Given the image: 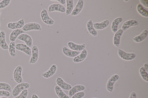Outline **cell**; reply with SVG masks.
<instances>
[{
	"label": "cell",
	"mask_w": 148,
	"mask_h": 98,
	"mask_svg": "<svg viewBox=\"0 0 148 98\" xmlns=\"http://www.w3.org/2000/svg\"><path fill=\"white\" fill-rule=\"evenodd\" d=\"M30 85L27 82H23L19 83L16 85L13 89L12 94L13 97H14L18 95L23 91L29 88Z\"/></svg>",
	"instance_id": "1"
},
{
	"label": "cell",
	"mask_w": 148,
	"mask_h": 98,
	"mask_svg": "<svg viewBox=\"0 0 148 98\" xmlns=\"http://www.w3.org/2000/svg\"><path fill=\"white\" fill-rule=\"evenodd\" d=\"M117 51L119 56L125 60L131 61L134 59L136 57V55L134 53H127L120 49H119Z\"/></svg>",
	"instance_id": "2"
},
{
	"label": "cell",
	"mask_w": 148,
	"mask_h": 98,
	"mask_svg": "<svg viewBox=\"0 0 148 98\" xmlns=\"http://www.w3.org/2000/svg\"><path fill=\"white\" fill-rule=\"evenodd\" d=\"M119 76L115 74L112 75L108 80L106 84V88L108 91L112 93L113 90L115 83L119 79Z\"/></svg>",
	"instance_id": "3"
},
{
	"label": "cell",
	"mask_w": 148,
	"mask_h": 98,
	"mask_svg": "<svg viewBox=\"0 0 148 98\" xmlns=\"http://www.w3.org/2000/svg\"><path fill=\"white\" fill-rule=\"evenodd\" d=\"M22 29L25 32L32 30L40 31L42 30V28L39 23L35 22H31L25 24L22 28Z\"/></svg>",
	"instance_id": "4"
},
{
	"label": "cell",
	"mask_w": 148,
	"mask_h": 98,
	"mask_svg": "<svg viewBox=\"0 0 148 98\" xmlns=\"http://www.w3.org/2000/svg\"><path fill=\"white\" fill-rule=\"evenodd\" d=\"M40 15L42 20L46 24L51 25L54 24V20L49 16L47 10L45 8L41 11Z\"/></svg>",
	"instance_id": "5"
},
{
	"label": "cell",
	"mask_w": 148,
	"mask_h": 98,
	"mask_svg": "<svg viewBox=\"0 0 148 98\" xmlns=\"http://www.w3.org/2000/svg\"><path fill=\"white\" fill-rule=\"evenodd\" d=\"M22 67L21 66H18L14 69L13 73V77L15 81L18 83L23 82V80L22 76Z\"/></svg>",
	"instance_id": "6"
},
{
	"label": "cell",
	"mask_w": 148,
	"mask_h": 98,
	"mask_svg": "<svg viewBox=\"0 0 148 98\" xmlns=\"http://www.w3.org/2000/svg\"><path fill=\"white\" fill-rule=\"evenodd\" d=\"M66 9L65 7L62 5L58 3H54L49 6L48 11L49 12L57 11L64 13L65 12Z\"/></svg>",
	"instance_id": "7"
},
{
	"label": "cell",
	"mask_w": 148,
	"mask_h": 98,
	"mask_svg": "<svg viewBox=\"0 0 148 98\" xmlns=\"http://www.w3.org/2000/svg\"><path fill=\"white\" fill-rule=\"evenodd\" d=\"M17 39L24 41L27 46L31 47L33 44V40L30 35L26 33H23L20 35Z\"/></svg>",
	"instance_id": "8"
},
{
	"label": "cell",
	"mask_w": 148,
	"mask_h": 98,
	"mask_svg": "<svg viewBox=\"0 0 148 98\" xmlns=\"http://www.w3.org/2000/svg\"><path fill=\"white\" fill-rule=\"evenodd\" d=\"M15 48L18 50L22 51L29 56L32 55V50L26 45L23 43H18L15 45Z\"/></svg>",
	"instance_id": "9"
},
{
	"label": "cell",
	"mask_w": 148,
	"mask_h": 98,
	"mask_svg": "<svg viewBox=\"0 0 148 98\" xmlns=\"http://www.w3.org/2000/svg\"><path fill=\"white\" fill-rule=\"evenodd\" d=\"M31 56L29 62L30 64H34L38 61L39 53L37 47L35 45L33 46L32 49Z\"/></svg>",
	"instance_id": "10"
},
{
	"label": "cell",
	"mask_w": 148,
	"mask_h": 98,
	"mask_svg": "<svg viewBox=\"0 0 148 98\" xmlns=\"http://www.w3.org/2000/svg\"><path fill=\"white\" fill-rule=\"evenodd\" d=\"M25 25V21L23 18H22L16 22H10L7 24V26L9 28L15 30L21 29Z\"/></svg>",
	"instance_id": "11"
},
{
	"label": "cell",
	"mask_w": 148,
	"mask_h": 98,
	"mask_svg": "<svg viewBox=\"0 0 148 98\" xmlns=\"http://www.w3.org/2000/svg\"><path fill=\"white\" fill-rule=\"evenodd\" d=\"M67 45L71 49L76 51H82L86 47V44L85 43L77 44L71 41L68 42Z\"/></svg>",
	"instance_id": "12"
},
{
	"label": "cell",
	"mask_w": 148,
	"mask_h": 98,
	"mask_svg": "<svg viewBox=\"0 0 148 98\" xmlns=\"http://www.w3.org/2000/svg\"><path fill=\"white\" fill-rule=\"evenodd\" d=\"M56 84L61 89L66 90H69L72 88V86L65 82L62 78L58 77L56 80Z\"/></svg>",
	"instance_id": "13"
},
{
	"label": "cell",
	"mask_w": 148,
	"mask_h": 98,
	"mask_svg": "<svg viewBox=\"0 0 148 98\" xmlns=\"http://www.w3.org/2000/svg\"><path fill=\"white\" fill-rule=\"evenodd\" d=\"M85 87L83 85L78 84L76 85L69 90L68 92L69 96L71 97L75 93L85 90Z\"/></svg>",
	"instance_id": "14"
},
{
	"label": "cell",
	"mask_w": 148,
	"mask_h": 98,
	"mask_svg": "<svg viewBox=\"0 0 148 98\" xmlns=\"http://www.w3.org/2000/svg\"><path fill=\"white\" fill-rule=\"evenodd\" d=\"M84 5V1L83 0H79L71 14V15L74 16L77 15L82 10Z\"/></svg>",
	"instance_id": "15"
},
{
	"label": "cell",
	"mask_w": 148,
	"mask_h": 98,
	"mask_svg": "<svg viewBox=\"0 0 148 98\" xmlns=\"http://www.w3.org/2000/svg\"><path fill=\"white\" fill-rule=\"evenodd\" d=\"M62 51L65 55L70 57H74L80 53V51L72 50L65 46L63 47Z\"/></svg>",
	"instance_id": "16"
},
{
	"label": "cell",
	"mask_w": 148,
	"mask_h": 98,
	"mask_svg": "<svg viewBox=\"0 0 148 98\" xmlns=\"http://www.w3.org/2000/svg\"><path fill=\"white\" fill-rule=\"evenodd\" d=\"M87 55V51L85 49L82 51L79 54L74 57L73 59V61L75 63L81 62L86 58Z\"/></svg>",
	"instance_id": "17"
},
{
	"label": "cell",
	"mask_w": 148,
	"mask_h": 98,
	"mask_svg": "<svg viewBox=\"0 0 148 98\" xmlns=\"http://www.w3.org/2000/svg\"><path fill=\"white\" fill-rule=\"evenodd\" d=\"M123 32L121 29H119L114 34L113 39V44L117 47L119 46L121 36Z\"/></svg>",
	"instance_id": "18"
},
{
	"label": "cell",
	"mask_w": 148,
	"mask_h": 98,
	"mask_svg": "<svg viewBox=\"0 0 148 98\" xmlns=\"http://www.w3.org/2000/svg\"><path fill=\"white\" fill-rule=\"evenodd\" d=\"M57 70V66L55 64H53L47 71L42 74V76L45 78H49L56 73Z\"/></svg>",
	"instance_id": "19"
},
{
	"label": "cell",
	"mask_w": 148,
	"mask_h": 98,
	"mask_svg": "<svg viewBox=\"0 0 148 98\" xmlns=\"http://www.w3.org/2000/svg\"><path fill=\"white\" fill-rule=\"evenodd\" d=\"M25 32L21 29L14 30L10 34L9 36L10 40L11 42H14L20 35L24 33Z\"/></svg>",
	"instance_id": "20"
},
{
	"label": "cell",
	"mask_w": 148,
	"mask_h": 98,
	"mask_svg": "<svg viewBox=\"0 0 148 98\" xmlns=\"http://www.w3.org/2000/svg\"><path fill=\"white\" fill-rule=\"evenodd\" d=\"M0 47L3 50L8 49L9 47L5 40V33L4 31L0 32Z\"/></svg>",
	"instance_id": "21"
},
{
	"label": "cell",
	"mask_w": 148,
	"mask_h": 98,
	"mask_svg": "<svg viewBox=\"0 0 148 98\" xmlns=\"http://www.w3.org/2000/svg\"><path fill=\"white\" fill-rule=\"evenodd\" d=\"M138 24V22L135 20H129L123 23L121 29L123 31H125L130 27L137 26Z\"/></svg>",
	"instance_id": "22"
},
{
	"label": "cell",
	"mask_w": 148,
	"mask_h": 98,
	"mask_svg": "<svg viewBox=\"0 0 148 98\" xmlns=\"http://www.w3.org/2000/svg\"><path fill=\"white\" fill-rule=\"evenodd\" d=\"M109 23V21L107 20L100 22L94 23H93V25L95 30H101L106 28Z\"/></svg>",
	"instance_id": "23"
},
{
	"label": "cell",
	"mask_w": 148,
	"mask_h": 98,
	"mask_svg": "<svg viewBox=\"0 0 148 98\" xmlns=\"http://www.w3.org/2000/svg\"><path fill=\"white\" fill-rule=\"evenodd\" d=\"M86 27L89 32L92 36H96L97 35V32L94 28L92 20H89L86 24Z\"/></svg>",
	"instance_id": "24"
},
{
	"label": "cell",
	"mask_w": 148,
	"mask_h": 98,
	"mask_svg": "<svg viewBox=\"0 0 148 98\" xmlns=\"http://www.w3.org/2000/svg\"><path fill=\"white\" fill-rule=\"evenodd\" d=\"M148 34L147 30H144L139 35L134 37L133 40L136 43H138L143 41L146 37Z\"/></svg>",
	"instance_id": "25"
},
{
	"label": "cell",
	"mask_w": 148,
	"mask_h": 98,
	"mask_svg": "<svg viewBox=\"0 0 148 98\" xmlns=\"http://www.w3.org/2000/svg\"><path fill=\"white\" fill-rule=\"evenodd\" d=\"M123 20L122 18L118 17L113 20L111 25V29L113 32L115 33L117 31L118 26Z\"/></svg>",
	"instance_id": "26"
},
{
	"label": "cell",
	"mask_w": 148,
	"mask_h": 98,
	"mask_svg": "<svg viewBox=\"0 0 148 98\" xmlns=\"http://www.w3.org/2000/svg\"><path fill=\"white\" fill-rule=\"evenodd\" d=\"M66 15L68 16L71 14L74 9V2L73 0H66Z\"/></svg>",
	"instance_id": "27"
},
{
	"label": "cell",
	"mask_w": 148,
	"mask_h": 98,
	"mask_svg": "<svg viewBox=\"0 0 148 98\" xmlns=\"http://www.w3.org/2000/svg\"><path fill=\"white\" fill-rule=\"evenodd\" d=\"M55 91L56 95L60 98H71L58 85L55 86Z\"/></svg>",
	"instance_id": "28"
},
{
	"label": "cell",
	"mask_w": 148,
	"mask_h": 98,
	"mask_svg": "<svg viewBox=\"0 0 148 98\" xmlns=\"http://www.w3.org/2000/svg\"><path fill=\"white\" fill-rule=\"evenodd\" d=\"M136 10L138 12L141 16L146 18H148V11L144 9L140 4H138L137 5Z\"/></svg>",
	"instance_id": "29"
},
{
	"label": "cell",
	"mask_w": 148,
	"mask_h": 98,
	"mask_svg": "<svg viewBox=\"0 0 148 98\" xmlns=\"http://www.w3.org/2000/svg\"><path fill=\"white\" fill-rule=\"evenodd\" d=\"M15 45L14 42H11L8 46L9 53L10 56L13 57H15L16 56Z\"/></svg>",
	"instance_id": "30"
},
{
	"label": "cell",
	"mask_w": 148,
	"mask_h": 98,
	"mask_svg": "<svg viewBox=\"0 0 148 98\" xmlns=\"http://www.w3.org/2000/svg\"><path fill=\"white\" fill-rule=\"evenodd\" d=\"M139 73L142 79L145 81L148 82V74L143 66L140 67L139 69Z\"/></svg>",
	"instance_id": "31"
},
{
	"label": "cell",
	"mask_w": 148,
	"mask_h": 98,
	"mask_svg": "<svg viewBox=\"0 0 148 98\" xmlns=\"http://www.w3.org/2000/svg\"><path fill=\"white\" fill-rule=\"evenodd\" d=\"M0 90L8 91L10 92L12 91L11 87L8 84L4 82H0Z\"/></svg>",
	"instance_id": "32"
},
{
	"label": "cell",
	"mask_w": 148,
	"mask_h": 98,
	"mask_svg": "<svg viewBox=\"0 0 148 98\" xmlns=\"http://www.w3.org/2000/svg\"><path fill=\"white\" fill-rule=\"evenodd\" d=\"M11 0H3L0 1V9L7 7L10 3Z\"/></svg>",
	"instance_id": "33"
},
{
	"label": "cell",
	"mask_w": 148,
	"mask_h": 98,
	"mask_svg": "<svg viewBox=\"0 0 148 98\" xmlns=\"http://www.w3.org/2000/svg\"><path fill=\"white\" fill-rule=\"evenodd\" d=\"M28 95V91L27 89L23 91L20 94L13 98H26Z\"/></svg>",
	"instance_id": "34"
},
{
	"label": "cell",
	"mask_w": 148,
	"mask_h": 98,
	"mask_svg": "<svg viewBox=\"0 0 148 98\" xmlns=\"http://www.w3.org/2000/svg\"><path fill=\"white\" fill-rule=\"evenodd\" d=\"M85 93L84 91L78 92L73 95L71 98H82L85 95Z\"/></svg>",
	"instance_id": "35"
},
{
	"label": "cell",
	"mask_w": 148,
	"mask_h": 98,
	"mask_svg": "<svg viewBox=\"0 0 148 98\" xmlns=\"http://www.w3.org/2000/svg\"><path fill=\"white\" fill-rule=\"evenodd\" d=\"M10 95V92L8 91L0 90V97H8Z\"/></svg>",
	"instance_id": "36"
},
{
	"label": "cell",
	"mask_w": 148,
	"mask_h": 98,
	"mask_svg": "<svg viewBox=\"0 0 148 98\" xmlns=\"http://www.w3.org/2000/svg\"><path fill=\"white\" fill-rule=\"evenodd\" d=\"M139 1L143 6L147 8H148V1L147 0H140Z\"/></svg>",
	"instance_id": "37"
},
{
	"label": "cell",
	"mask_w": 148,
	"mask_h": 98,
	"mask_svg": "<svg viewBox=\"0 0 148 98\" xmlns=\"http://www.w3.org/2000/svg\"><path fill=\"white\" fill-rule=\"evenodd\" d=\"M129 98H137L136 93L134 91L132 92L130 94Z\"/></svg>",
	"instance_id": "38"
},
{
	"label": "cell",
	"mask_w": 148,
	"mask_h": 98,
	"mask_svg": "<svg viewBox=\"0 0 148 98\" xmlns=\"http://www.w3.org/2000/svg\"><path fill=\"white\" fill-rule=\"evenodd\" d=\"M51 1H58L62 5H64L66 3V0H51Z\"/></svg>",
	"instance_id": "39"
},
{
	"label": "cell",
	"mask_w": 148,
	"mask_h": 98,
	"mask_svg": "<svg viewBox=\"0 0 148 98\" xmlns=\"http://www.w3.org/2000/svg\"><path fill=\"white\" fill-rule=\"evenodd\" d=\"M144 68L146 70V71L148 72V64L147 63H145L144 64L143 66Z\"/></svg>",
	"instance_id": "40"
},
{
	"label": "cell",
	"mask_w": 148,
	"mask_h": 98,
	"mask_svg": "<svg viewBox=\"0 0 148 98\" xmlns=\"http://www.w3.org/2000/svg\"><path fill=\"white\" fill-rule=\"evenodd\" d=\"M32 98H39L36 94H34L32 95Z\"/></svg>",
	"instance_id": "41"
},
{
	"label": "cell",
	"mask_w": 148,
	"mask_h": 98,
	"mask_svg": "<svg viewBox=\"0 0 148 98\" xmlns=\"http://www.w3.org/2000/svg\"><path fill=\"white\" fill-rule=\"evenodd\" d=\"M0 98H8V97H1Z\"/></svg>",
	"instance_id": "42"
},
{
	"label": "cell",
	"mask_w": 148,
	"mask_h": 98,
	"mask_svg": "<svg viewBox=\"0 0 148 98\" xmlns=\"http://www.w3.org/2000/svg\"><path fill=\"white\" fill-rule=\"evenodd\" d=\"M124 1H125V2H127V1H128L129 0H124Z\"/></svg>",
	"instance_id": "43"
},
{
	"label": "cell",
	"mask_w": 148,
	"mask_h": 98,
	"mask_svg": "<svg viewBox=\"0 0 148 98\" xmlns=\"http://www.w3.org/2000/svg\"><path fill=\"white\" fill-rule=\"evenodd\" d=\"M1 9H0V15L1 14Z\"/></svg>",
	"instance_id": "44"
},
{
	"label": "cell",
	"mask_w": 148,
	"mask_h": 98,
	"mask_svg": "<svg viewBox=\"0 0 148 98\" xmlns=\"http://www.w3.org/2000/svg\"></svg>",
	"instance_id": "45"
},
{
	"label": "cell",
	"mask_w": 148,
	"mask_h": 98,
	"mask_svg": "<svg viewBox=\"0 0 148 98\" xmlns=\"http://www.w3.org/2000/svg\"><path fill=\"white\" fill-rule=\"evenodd\" d=\"M1 31V30H0V32Z\"/></svg>",
	"instance_id": "46"
}]
</instances>
